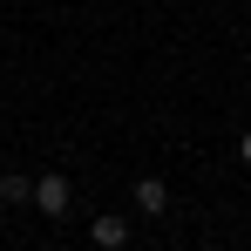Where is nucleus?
<instances>
[{"label":"nucleus","instance_id":"f257e3e1","mask_svg":"<svg viewBox=\"0 0 251 251\" xmlns=\"http://www.w3.org/2000/svg\"><path fill=\"white\" fill-rule=\"evenodd\" d=\"M34 204H41L48 217H68V176H41V183H34Z\"/></svg>","mask_w":251,"mask_h":251},{"label":"nucleus","instance_id":"f03ea898","mask_svg":"<svg viewBox=\"0 0 251 251\" xmlns=\"http://www.w3.org/2000/svg\"><path fill=\"white\" fill-rule=\"evenodd\" d=\"M95 245H102V251H123L129 245V217H95Z\"/></svg>","mask_w":251,"mask_h":251},{"label":"nucleus","instance_id":"7ed1b4c3","mask_svg":"<svg viewBox=\"0 0 251 251\" xmlns=\"http://www.w3.org/2000/svg\"><path fill=\"white\" fill-rule=\"evenodd\" d=\"M163 204H170V190L156 183V176H143V183H136V210H150V217H156Z\"/></svg>","mask_w":251,"mask_h":251},{"label":"nucleus","instance_id":"20e7f679","mask_svg":"<svg viewBox=\"0 0 251 251\" xmlns=\"http://www.w3.org/2000/svg\"><path fill=\"white\" fill-rule=\"evenodd\" d=\"M0 197H7V204H27L34 183H27V176H0Z\"/></svg>","mask_w":251,"mask_h":251},{"label":"nucleus","instance_id":"39448f33","mask_svg":"<svg viewBox=\"0 0 251 251\" xmlns=\"http://www.w3.org/2000/svg\"><path fill=\"white\" fill-rule=\"evenodd\" d=\"M238 156H245V163H251V129H245V136H238Z\"/></svg>","mask_w":251,"mask_h":251}]
</instances>
